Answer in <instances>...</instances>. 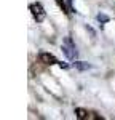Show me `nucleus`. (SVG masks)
I'll return each instance as SVG.
<instances>
[{"instance_id": "obj_4", "label": "nucleus", "mask_w": 115, "mask_h": 120, "mask_svg": "<svg viewBox=\"0 0 115 120\" xmlns=\"http://www.w3.org/2000/svg\"><path fill=\"white\" fill-rule=\"evenodd\" d=\"M38 59H40L43 64H56L58 63V59L53 55H50V53H40V55H38Z\"/></svg>"}, {"instance_id": "obj_1", "label": "nucleus", "mask_w": 115, "mask_h": 120, "mask_svg": "<svg viewBox=\"0 0 115 120\" xmlns=\"http://www.w3.org/2000/svg\"><path fill=\"white\" fill-rule=\"evenodd\" d=\"M30 13H32V16H34V19H35L37 22H42V21L45 19V16H47L45 10H43V7H42L40 3H32V5H30Z\"/></svg>"}, {"instance_id": "obj_3", "label": "nucleus", "mask_w": 115, "mask_h": 120, "mask_svg": "<svg viewBox=\"0 0 115 120\" xmlns=\"http://www.w3.org/2000/svg\"><path fill=\"white\" fill-rule=\"evenodd\" d=\"M94 112H88L85 111V109H75V115L78 117V119H82V120H88V119H99V115H93Z\"/></svg>"}, {"instance_id": "obj_2", "label": "nucleus", "mask_w": 115, "mask_h": 120, "mask_svg": "<svg viewBox=\"0 0 115 120\" xmlns=\"http://www.w3.org/2000/svg\"><path fill=\"white\" fill-rule=\"evenodd\" d=\"M62 50H64V53H66V56L69 59H74L77 56V48H75V45L72 43L70 38H66V42L62 43Z\"/></svg>"}]
</instances>
